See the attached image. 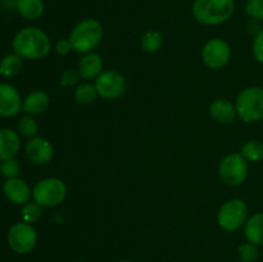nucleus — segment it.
Instances as JSON below:
<instances>
[{
	"mask_svg": "<svg viewBox=\"0 0 263 262\" xmlns=\"http://www.w3.org/2000/svg\"><path fill=\"white\" fill-rule=\"evenodd\" d=\"M51 43L46 32L37 27H25L13 39V49L21 58L41 59L50 51Z\"/></svg>",
	"mask_w": 263,
	"mask_h": 262,
	"instance_id": "f257e3e1",
	"label": "nucleus"
},
{
	"mask_svg": "<svg viewBox=\"0 0 263 262\" xmlns=\"http://www.w3.org/2000/svg\"><path fill=\"white\" fill-rule=\"evenodd\" d=\"M235 10L234 0H195L193 15L202 25H220L230 20Z\"/></svg>",
	"mask_w": 263,
	"mask_h": 262,
	"instance_id": "f03ea898",
	"label": "nucleus"
},
{
	"mask_svg": "<svg viewBox=\"0 0 263 262\" xmlns=\"http://www.w3.org/2000/svg\"><path fill=\"white\" fill-rule=\"evenodd\" d=\"M103 39V26L99 21L94 18H87L81 21L72 30L68 40L71 41L72 48L77 53H89L97 48L98 44Z\"/></svg>",
	"mask_w": 263,
	"mask_h": 262,
	"instance_id": "7ed1b4c3",
	"label": "nucleus"
},
{
	"mask_svg": "<svg viewBox=\"0 0 263 262\" xmlns=\"http://www.w3.org/2000/svg\"><path fill=\"white\" fill-rule=\"evenodd\" d=\"M235 108L244 122L263 120V87L252 86L243 90L236 99Z\"/></svg>",
	"mask_w": 263,
	"mask_h": 262,
	"instance_id": "20e7f679",
	"label": "nucleus"
},
{
	"mask_svg": "<svg viewBox=\"0 0 263 262\" xmlns=\"http://www.w3.org/2000/svg\"><path fill=\"white\" fill-rule=\"evenodd\" d=\"M67 194V188L62 180L57 177H48L35 185L32 197L35 203L41 207H54L61 204Z\"/></svg>",
	"mask_w": 263,
	"mask_h": 262,
	"instance_id": "39448f33",
	"label": "nucleus"
},
{
	"mask_svg": "<svg viewBox=\"0 0 263 262\" xmlns=\"http://www.w3.org/2000/svg\"><path fill=\"white\" fill-rule=\"evenodd\" d=\"M248 217V205L241 199H231L218 211L217 221L226 231H235L246 223Z\"/></svg>",
	"mask_w": 263,
	"mask_h": 262,
	"instance_id": "423d86ee",
	"label": "nucleus"
},
{
	"mask_svg": "<svg viewBox=\"0 0 263 262\" xmlns=\"http://www.w3.org/2000/svg\"><path fill=\"white\" fill-rule=\"evenodd\" d=\"M218 172H220L222 182L230 186H238L241 182H244L248 175L247 159L241 154H229L221 161Z\"/></svg>",
	"mask_w": 263,
	"mask_h": 262,
	"instance_id": "0eeeda50",
	"label": "nucleus"
},
{
	"mask_svg": "<svg viewBox=\"0 0 263 262\" xmlns=\"http://www.w3.org/2000/svg\"><path fill=\"white\" fill-rule=\"evenodd\" d=\"M37 240L35 229L28 222H17L10 226L8 231V244L10 249L18 254H26L31 252Z\"/></svg>",
	"mask_w": 263,
	"mask_h": 262,
	"instance_id": "6e6552de",
	"label": "nucleus"
},
{
	"mask_svg": "<svg viewBox=\"0 0 263 262\" xmlns=\"http://www.w3.org/2000/svg\"><path fill=\"white\" fill-rule=\"evenodd\" d=\"M95 89L98 95L104 99H116L125 92L126 81L118 72L105 71L97 77Z\"/></svg>",
	"mask_w": 263,
	"mask_h": 262,
	"instance_id": "1a4fd4ad",
	"label": "nucleus"
},
{
	"mask_svg": "<svg viewBox=\"0 0 263 262\" xmlns=\"http://www.w3.org/2000/svg\"><path fill=\"white\" fill-rule=\"evenodd\" d=\"M231 55L228 43L221 39H212L204 45L202 57L204 63L211 68H221L229 62Z\"/></svg>",
	"mask_w": 263,
	"mask_h": 262,
	"instance_id": "9d476101",
	"label": "nucleus"
},
{
	"mask_svg": "<svg viewBox=\"0 0 263 262\" xmlns=\"http://www.w3.org/2000/svg\"><path fill=\"white\" fill-rule=\"evenodd\" d=\"M22 108V99L14 86L9 84H0V116L14 117Z\"/></svg>",
	"mask_w": 263,
	"mask_h": 262,
	"instance_id": "9b49d317",
	"label": "nucleus"
},
{
	"mask_svg": "<svg viewBox=\"0 0 263 262\" xmlns=\"http://www.w3.org/2000/svg\"><path fill=\"white\" fill-rule=\"evenodd\" d=\"M26 156L36 164H45L53 158V146L46 139L32 138L26 144Z\"/></svg>",
	"mask_w": 263,
	"mask_h": 262,
	"instance_id": "f8f14e48",
	"label": "nucleus"
},
{
	"mask_svg": "<svg viewBox=\"0 0 263 262\" xmlns=\"http://www.w3.org/2000/svg\"><path fill=\"white\" fill-rule=\"evenodd\" d=\"M3 192H4L5 197L14 204H26L32 194L27 182L18 177L8 179L3 185Z\"/></svg>",
	"mask_w": 263,
	"mask_h": 262,
	"instance_id": "ddd939ff",
	"label": "nucleus"
},
{
	"mask_svg": "<svg viewBox=\"0 0 263 262\" xmlns=\"http://www.w3.org/2000/svg\"><path fill=\"white\" fill-rule=\"evenodd\" d=\"M20 148V135L10 128H2L0 130V161L14 158Z\"/></svg>",
	"mask_w": 263,
	"mask_h": 262,
	"instance_id": "4468645a",
	"label": "nucleus"
},
{
	"mask_svg": "<svg viewBox=\"0 0 263 262\" xmlns=\"http://www.w3.org/2000/svg\"><path fill=\"white\" fill-rule=\"evenodd\" d=\"M103 61L99 54L89 53L80 61L79 74L85 80L95 79L102 73Z\"/></svg>",
	"mask_w": 263,
	"mask_h": 262,
	"instance_id": "2eb2a0df",
	"label": "nucleus"
},
{
	"mask_svg": "<svg viewBox=\"0 0 263 262\" xmlns=\"http://www.w3.org/2000/svg\"><path fill=\"white\" fill-rule=\"evenodd\" d=\"M211 116L213 120L220 123H231L235 120L236 108L234 107L233 103L226 99H217L211 104L210 108Z\"/></svg>",
	"mask_w": 263,
	"mask_h": 262,
	"instance_id": "dca6fc26",
	"label": "nucleus"
},
{
	"mask_svg": "<svg viewBox=\"0 0 263 262\" xmlns=\"http://www.w3.org/2000/svg\"><path fill=\"white\" fill-rule=\"evenodd\" d=\"M49 104H50L49 95L45 91L37 90L26 97L22 108L27 115H40L44 110H46Z\"/></svg>",
	"mask_w": 263,
	"mask_h": 262,
	"instance_id": "f3484780",
	"label": "nucleus"
},
{
	"mask_svg": "<svg viewBox=\"0 0 263 262\" xmlns=\"http://www.w3.org/2000/svg\"><path fill=\"white\" fill-rule=\"evenodd\" d=\"M244 234L248 241L256 246H263V212L256 213L247 220Z\"/></svg>",
	"mask_w": 263,
	"mask_h": 262,
	"instance_id": "a211bd4d",
	"label": "nucleus"
},
{
	"mask_svg": "<svg viewBox=\"0 0 263 262\" xmlns=\"http://www.w3.org/2000/svg\"><path fill=\"white\" fill-rule=\"evenodd\" d=\"M17 9L26 20H37L44 13V3L41 0H18Z\"/></svg>",
	"mask_w": 263,
	"mask_h": 262,
	"instance_id": "6ab92c4d",
	"label": "nucleus"
},
{
	"mask_svg": "<svg viewBox=\"0 0 263 262\" xmlns=\"http://www.w3.org/2000/svg\"><path fill=\"white\" fill-rule=\"evenodd\" d=\"M22 69V58L18 54H8L0 62V74L5 77H14Z\"/></svg>",
	"mask_w": 263,
	"mask_h": 262,
	"instance_id": "aec40b11",
	"label": "nucleus"
},
{
	"mask_svg": "<svg viewBox=\"0 0 263 262\" xmlns=\"http://www.w3.org/2000/svg\"><path fill=\"white\" fill-rule=\"evenodd\" d=\"M241 156L249 162H259L263 159V143L251 140L241 146Z\"/></svg>",
	"mask_w": 263,
	"mask_h": 262,
	"instance_id": "412c9836",
	"label": "nucleus"
},
{
	"mask_svg": "<svg viewBox=\"0 0 263 262\" xmlns=\"http://www.w3.org/2000/svg\"><path fill=\"white\" fill-rule=\"evenodd\" d=\"M163 45V36L158 31H148L141 38V46L145 51L154 53Z\"/></svg>",
	"mask_w": 263,
	"mask_h": 262,
	"instance_id": "4be33fe9",
	"label": "nucleus"
},
{
	"mask_svg": "<svg viewBox=\"0 0 263 262\" xmlns=\"http://www.w3.org/2000/svg\"><path fill=\"white\" fill-rule=\"evenodd\" d=\"M97 95L98 92L95 86H92V85L90 84H84L80 85L76 89V91H74V99H76V102L79 103V104L86 105L94 102Z\"/></svg>",
	"mask_w": 263,
	"mask_h": 262,
	"instance_id": "5701e85b",
	"label": "nucleus"
},
{
	"mask_svg": "<svg viewBox=\"0 0 263 262\" xmlns=\"http://www.w3.org/2000/svg\"><path fill=\"white\" fill-rule=\"evenodd\" d=\"M18 131L25 138H35L36 133H37V125H36L35 120L31 118L30 116H25L18 121Z\"/></svg>",
	"mask_w": 263,
	"mask_h": 262,
	"instance_id": "b1692460",
	"label": "nucleus"
},
{
	"mask_svg": "<svg viewBox=\"0 0 263 262\" xmlns=\"http://www.w3.org/2000/svg\"><path fill=\"white\" fill-rule=\"evenodd\" d=\"M238 253L241 262H254L258 258L259 252L256 244L248 241V243H244L239 247Z\"/></svg>",
	"mask_w": 263,
	"mask_h": 262,
	"instance_id": "393cba45",
	"label": "nucleus"
},
{
	"mask_svg": "<svg viewBox=\"0 0 263 262\" xmlns=\"http://www.w3.org/2000/svg\"><path fill=\"white\" fill-rule=\"evenodd\" d=\"M41 205L37 203H26L22 208V217L25 222H36L41 217Z\"/></svg>",
	"mask_w": 263,
	"mask_h": 262,
	"instance_id": "a878e982",
	"label": "nucleus"
},
{
	"mask_svg": "<svg viewBox=\"0 0 263 262\" xmlns=\"http://www.w3.org/2000/svg\"><path fill=\"white\" fill-rule=\"evenodd\" d=\"M0 170H2V175L5 176L7 179H14L20 175L21 167L18 161L15 159H7V161H3L0 164Z\"/></svg>",
	"mask_w": 263,
	"mask_h": 262,
	"instance_id": "bb28decb",
	"label": "nucleus"
},
{
	"mask_svg": "<svg viewBox=\"0 0 263 262\" xmlns=\"http://www.w3.org/2000/svg\"><path fill=\"white\" fill-rule=\"evenodd\" d=\"M246 12L254 20H263V0H248L246 4Z\"/></svg>",
	"mask_w": 263,
	"mask_h": 262,
	"instance_id": "cd10ccee",
	"label": "nucleus"
},
{
	"mask_svg": "<svg viewBox=\"0 0 263 262\" xmlns=\"http://www.w3.org/2000/svg\"><path fill=\"white\" fill-rule=\"evenodd\" d=\"M253 54L254 58H256L259 63H263V30L259 31L258 35L254 39Z\"/></svg>",
	"mask_w": 263,
	"mask_h": 262,
	"instance_id": "c85d7f7f",
	"label": "nucleus"
},
{
	"mask_svg": "<svg viewBox=\"0 0 263 262\" xmlns=\"http://www.w3.org/2000/svg\"><path fill=\"white\" fill-rule=\"evenodd\" d=\"M79 72H76L74 69H66L63 73L61 74V84L63 86H71L74 85L79 80Z\"/></svg>",
	"mask_w": 263,
	"mask_h": 262,
	"instance_id": "c756f323",
	"label": "nucleus"
},
{
	"mask_svg": "<svg viewBox=\"0 0 263 262\" xmlns=\"http://www.w3.org/2000/svg\"><path fill=\"white\" fill-rule=\"evenodd\" d=\"M72 49L73 48H72V44L69 40H61L55 45V51L59 55H67Z\"/></svg>",
	"mask_w": 263,
	"mask_h": 262,
	"instance_id": "7c9ffc66",
	"label": "nucleus"
},
{
	"mask_svg": "<svg viewBox=\"0 0 263 262\" xmlns=\"http://www.w3.org/2000/svg\"><path fill=\"white\" fill-rule=\"evenodd\" d=\"M120 262H133V261H120Z\"/></svg>",
	"mask_w": 263,
	"mask_h": 262,
	"instance_id": "2f4dec72",
	"label": "nucleus"
},
{
	"mask_svg": "<svg viewBox=\"0 0 263 262\" xmlns=\"http://www.w3.org/2000/svg\"><path fill=\"white\" fill-rule=\"evenodd\" d=\"M76 262H84V261H76Z\"/></svg>",
	"mask_w": 263,
	"mask_h": 262,
	"instance_id": "473e14b6",
	"label": "nucleus"
},
{
	"mask_svg": "<svg viewBox=\"0 0 263 262\" xmlns=\"http://www.w3.org/2000/svg\"><path fill=\"white\" fill-rule=\"evenodd\" d=\"M0 174H2V170H0Z\"/></svg>",
	"mask_w": 263,
	"mask_h": 262,
	"instance_id": "72a5a7b5",
	"label": "nucleus"
}]
</instances>
